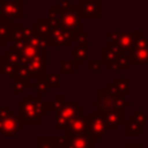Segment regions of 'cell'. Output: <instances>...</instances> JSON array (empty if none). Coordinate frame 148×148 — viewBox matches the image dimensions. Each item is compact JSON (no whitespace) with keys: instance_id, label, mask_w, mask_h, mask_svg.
I'll use <instances>...</instances> for the list:
<instances>
[{"instance_id":"5bb4252c","label":"cell","mask_w":148,"mask_h":148,"mask_svg":"<svg viewBox=\"0 0 148 148\" xmlns=\"http://www.w3.org/2000/svg\"><path fill=\"white\" fill-rule=\"evenodd\" d=\"M90 53V43L88 40L77 42V46L72 48V61L78 66L83 64L84 60L88 59Z\"/></svg>"},{"instance_id":"4fadbf2b","label":"cell","mask_w":148,"mask_h":148,"mask_svg":"<svg viewBox=\"0 0 148 148\" xmlns=\"http://www.w3.org/2000/svg\"><path fill=\"white\" fill-rule=\"evenodd\" d=\"M95 143L90 135H66L64 148H94Z\"/></svg>"},{"instance_id":"5b68a950","label":"cell","mask_w":148,"mask_h":148,"mask_svg":"<svg viewBox=\"0 0 148 148\" xmlns=\"http://www.w3.org/2000/svg\"><path fill=\"white\" fill-rule=\"evenodd\" d=\"M87 118V134L95 142H100L101 138L108 133V127L104 118L99 113H86Z\"/></svg>"},{"instance_id":"3957f363","label":"cell","mask_w":148,"mask_h":148,"mask_svg":"<svg viewBox=\"0 0 148 148\" xmlns=\"http://www.w3.org/2000/svg\"><path fill=\"white\" fill-rule=\"evenodd\" d=\"M81 110L82 108L78 107L77 101H65L62 107L56 112L53 121V129L55 130H65L68 127L69 121L73 120Z\"/></svg>"},{"instance_id":"cb8c5ba5","label":"cell","mask_w":148,"mask_h":148,"mask_svg":"<svg viewBox=\"0 0 148 148\" xmlns=\"http://www.w3.org/2000/svg\"><path fill=\"white\" fill-rule=\"evenodd\" d=\"M130 120H133V121H135V122H138V123H140L142 126L144 125V123L147 122V116L143 113V110H142V108L139 107L138 109H136V112H134L133 114H131V118Z\"/></svg>"},{"instance_id":"2e32d148","label":"cell","mask_w":148,"mask_h":148,"mask_svg":"<svg viewBox=\"0 0 148 148\" xmlns=\"http://www.w3.org/2000/svg\"><path fill=\"white\" fill-rule=\"evenodd\" d=\"M131 65H148V49H134L130 53Z\"/></svg>"},{"instance_id":"8992f818","label":"cell","mask_w":148,"mask_h":148,"mask_svg":"<svg viewBox=\"0 0 148 148\" xmlns=\"http://www.w3.org/2000/svg\"><path fill=\"white\" fill-rule=\"evenodd\" d=\"M60 12H61V25L69 31H72L75 36L86 31L82 25V18L75 7H70L69 9H60Z\"/></svg>"},{"instance_id":"9c48e42d","label":"cell","mask_w":148,"mask_h":148,"mask_svg":"<svg viewBox=\"0 0 148 148\" xmlns=\"http://www.w3.org/2000/svg\"><path fill=\"white\" fill-rule=\"evenodd\" d=\"M26 70L29 75L36 77L38 79H43L47 75V52L29 60Z\"/></svg>"},{"instance_id":"52a82bcc","label":"cell","mask_w":148,"mask_h":148,"mask_svg":"<svg viewBox=\"0 0 148 148\" xmlns=\"http://www.w3.org/2000/svg\"><path fill=\"white\" fill-rule=\"evenodd\" d=\"M23 126H25V121L21 118V116H13L10 113L0 122V135L13 136L22 130Z\"/></svg>"},{"instance_id":"4316f807","label":"cell","mask_w":148,"mask_h":148,"mask_svg":"<svg viewBox=\"0 0 148 148\" xmlns=\"http://www.w3.org/2000/svg\"><path fill=\"white\" fill-rule=\"evenodd\" d=\"M88 66L92 72H100V64H99V61H96V60H90Z\"/></svg>"},{"instance_id":"44dd1931","label":"cell","mask_w":148,"mask_h":148,"mask_svg":"<svg viewBox=\"0 0 148 148\" xmlns=\"http://www.w3.org/2000/svg\"><path fill=\"white\" fill-rule=\"evenodd\" d=\"M60 74L57 73H52V74H47L44 77V81H46L48 88H60Z\"/></svg>"},{"instance_id":"e0dca14e","label":"cell","mask_w":148,"mask_h":148,"mask_svg":"<svg viewBox=\"0 0 148 148\" xmlns=\"http://www.w3.org/2000/svg\"><path fill=\"white\" fill-rule=\"evenodd\" d=\"M48 22L51 27H56V26L61 25V12H60L59 7H51L48 8Z\"/></svg>"},{"instance_id":"6da1fadb","label":"cell","mask_w":148,"mask_h":148,"mask_svg":"<svg viewBox=\"0 0 148 148\" xmlns=\"http://www.w3.org/2000/svg\"><path fill=\"white\" fill-rule=\"evenodd\" d=\"M21 118L27 123H40L48 116V103L40 99V95L26 96L23 101L20 103Z\"/></svg>"},{"instance_id":"d6986e66","label":"cell","mask_w":148,"mask_h":148,"mask_svg":"<svg viewBox=\"0 0 148 148\" xmlns=\"http://www.w3.org/2000/svg\"><path fill=\"white\" fill-rule=\"evenodd\" d=\"M125 135L126 136H140L142 135V125L133 120L126 121L125 123Z\"/></svg>"},{"instance_id":"30bf717a","label":"cell","mask_w":148,"mask_h":148,"mask_svg":"<svg viewBox=\"0 0 148 148\" xmlns=\"http://www.w3.org/2000/svg\"><path fill=\"white\" fill-rule=\"evenodd\" d=\"M125 109H118V108H109L107 110H103L99 114L103 116L105 123H107L108 130H117L120 125L125 122Z\"/></svg>"},{"instance_id":"603a6c76","label":"cell","mask_w":148,"mask_h":148,"mask_svg":"<svg viewBox=\"0 0 148 148\" xmlns=\"http://www.w3.org/2000/svg\"><path fill=\"white\" fill-rule=\"evenodd\" d=\"M56 147V138L48 136V138H38V148H55Z\"/></svg>"},{"instance_id":"277c9868","label":"cell","mask_w":148,"mask_h":148,"mask_svg":"<svg viewBox=\"0 0 148 148\" xmlns=\"http://www.w3.org/2000/svg\"><path fill=\"white\" fill-rule=\"evenodd\" d=\"M77 36L72 31L65 29L62 25L51 27L49 35L47 38V44L49 47H72Z\"/></svg>"},{"instance_id":"ac0fdd59","label":"cell","mask_w":148,"mask_h":148,"mask_svg":"<svg viewBox=\"0 0 148 148\" xmlns=\"http://www.w3.org/2000/svg\"><path fill=\"white\" fill-rule=\"evenodd\" d=\"M35 29H36L35 33L38 34L39 36H42V38H44V39L48 38L49 31H51V26H49L48 20H46V18H39L35 23Z\"/></svg>"},{"instance_id":"8fae6325","label":"cell","mask_w":148,"mask_h":148,"mask_svg":"<svg viewBox=\"0 0 148 148\" xmlns=\"http://www.w3.org/2000/svg\"><path fill=\"white\" fill-rule=\"evenodd\" d=\"M66 130V135H88L87 134V118L83 109L73 120L69 121Z\"/></svg>"},{"instance_id":"7402d4cb","label":"cell","mask_w":148,"mask_h":148,"mask_svg":"<svg viewBox=\"0 0 148 148\" xmlns=\"http://www.w3.org/2000/svg\"><path fill=\"white\" fill-rule=\"evenodd\" d=\"M65 101H66V100H65V96H64V95H59V96H55L53 101L48 103V109L56 113L57 110H59L60 108L62 107V104H64Z\"/></svg>"},{"instance_id":"83f0119b","label":"cell","mask_w":148,"mask_h":148,"mask_svg":"<svg viewBox=\"0 0 148 148\" xmlns=\"http://www.w3.org/2000/svg\"><path fill=\"white\" fill-rule=\"evenodd\" d=\"M123 148H142V143H139V142H131V143H126Z\"/></svg>"},{"instance_id":"7c38bea8","label":"cell","mask_w":148,"mask_h":148,"mask_svg":"<svg viewBox=\"0 0 148 148\" xmlns=\"http://www.w3.org/2000/svg\"><path fill=\"white\" fill-rule=\"evenodd\" d=\"M131 79L127 77L122 78H113V81L108 84V90L112 95H118V96H127L131 94Z\"/></svg>"},{"instance_id":"ffe728a7","label":"cell","mask_w":148,"mask_h":148,"mask_svg":"<svg viewBox=\"0 0 148 148\" xmlns=\"http://www.w3.org/2000/svg\"><path fill=\"white\" fill-rule=\"evenodd\" d=\"M60 66H61V73H60V75H62V77H70L72 73L78 68L72 60H69V61H68V60H60Z\"/></svg>"},{"instance_id":"ba28073f","label":"cell","mask_w":148,"mask_h":148,"mask_svg":"<svg viewBox=\"0 0 148 148\" xmlns=\"http://www.w3.org/2000/svg\"><path fill=\"white\" fill-rule=\"evenodd\" d=\"M81 18H100L101 17V5L100 0H81L77 3Z\"/></svg>"},{"instance_id":"9a60e30c","label":"cell","mask_w":148,"mask_h":148,"mask_svg":"<svg viewBox=\"0 0 148 148\" xmlns=\"http://www.w3.org/2000/svg\"><path fill=\"white\" fill-rule=\"evenodd\" d=\"M131 68L130 64V55H122L117 53V56L112 60V62L107 65L108 70L112 72H118V70H129Z\"/></svg>"},{"instance_id":"484cf974","label":"cell","mask_w":148,"mask_h":148,"mask_svg":"<svg viewBox=\"0 0 148 148\" xmlns=\"http://www.w3.org/2000/svg\"><path fill=\"white\" fill-rule=\"evenodd\" d=\"M59 9H69L72 7V0H59Z\"/></svg>"},{"instance_id":"7a4b0ae2","label":"cell","mask_w":148,"mask_h":148,"mask_svg":"<svg viewBox=\"0 0 148 148\" xmlns=\"http://www.w3.org/2000/svg\"><path fill=\"white\" fill-rule=\"evenodd\" d=\"M108 48H112L117 53L130 55L134 51L135 39L142 35V31H117V30H108Z\"/></svg>"},{"instance_id":"d4e9b609","label":"cell","mask_w":148,"mask_h":148,"mask_svg":"<svg viewBox=\"0 0 148 148\" xmlns=\"http://www.w3.org/2000/svg\"><path fill=\"white\" fill-rule=\"evenodd\" d=\"M134 49H148V36H144L143 34L139 35L135 39Z\"/></svg>"}]
</instances>
